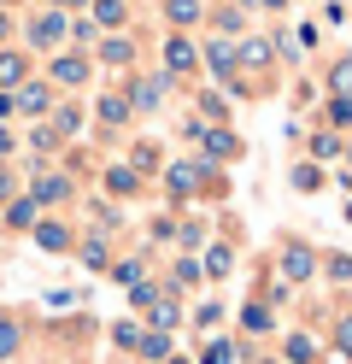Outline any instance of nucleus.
I'll list each match as a JSON object with an SVG mask.
<instances>
[{"label": "nucleus", "mask_w": 352, "mask_h": 364, "mask_svg": "<svg viewBox=\"0 0 352 364\" xmlns=\"http://www.w3.org/2000/svg\"><path fill=\"white\" fill-rule=\"evenodd\" d=\"M0 200H12V176L6 171H0Z\"/></svg>", "instance_id": "f704fd0d"}, {"label": "nucleus", "mask_w": 352, "mask_h": 364, "mask_svg": "<svg viewBox=\"0 0 352 364\" xmlns=\"http://www.w3.org/2000/svg\"><path fill=\"white\" fill-rule=\"evenodd\" d=\"M94 24L117 30V24H124V0H94Z\"/></svg>", "instance_id": "9d476101"}, {"label": "nucleus", "mask_w": 352, "mask_h": 364, "mask_svg": "<svg viewBox=\"0 0 352 364\" xmlns=\"http://www.w3.org/2000/svg\"><path fill=\"white\" fill-rule=\"evenodd\" d=\"M229 264H235V259H229V247H211V253H206V270H211V277H223Z\"/></svg>", "instance_id": "393cba45"}, {"label": "nucleus", "mask_w": 352, "mask_h": 364, "mask_svg": "<svg viewBox=\"0 0 352 364\" xmlns=\"http://www.w3.org/2000/svg\"><path fill=\"white\" fill-rule=\"evenodd\" d=\"M311 153H317V159H335V153H341V141H335V135H317Z\"/></svg>", "instance_id": "cd10ccee"}, {"label": "nucleus", "mask_w": 352, "mask_h": 364, "mask_svg": "<svg viewBox=\"0 0 352 364\" xmlns=\"http://www.w3.org/2000/svg\"><path fill=\"white\" fill-rule=\"evenodd\" d=\"M164 182H171V194H194V182H200V171H194V165H176V171L164 176Z\"/></svg>", "instance_id": "ddd939ff"}, {"label": "nucleus", "mask_w": 352, "mask_h": 364, "mask_svg": "<svg viewBox=\"0 0 352 364\" xmlns=\"http://www.w3.org/2000/svg\"><path fill=\"white\" fill-rule=\"evenodd\" d=\"M0 36H6V18H0Z\"/></svg>", "instance_id": "ea45409f"}, {"label": "nucleus", "mask_w": 352, "mask_h": 364, "mask_svg": "<svg viewBox=\"0 0 352 364\" xmlns=\"http://www.w3.org/2000/svg\"><path fill=\"white\" fill-rule=\"evenodd\" d=\"M153 329H176V306H159L153 311Z\"/></svg>", "instance_id": "7c9ffc66"}, {"label": "nucleus", "mask_w": 352, "mask_h": 364, "mask_svg": "<svg viewBox=\"0 0 352 364\" xmlns=\"http://www.w3.org/2000/svg\"><path fill=\"white\" fill-rule=\"evenodd\" d=\"M100 59H106V65H129V59H135V48H129L124 36H112V41H100Z\"/></svg>", "instance_id": "9b49d317"}, {"label": "nucleus", "mask_w": 352, "mask_h": 364, "mask_svg": "<svg viewBox=\"0 0 352 364\" xmlns=\"http://www.w3.org/2000/svg\"><path fill=\"white\" fill-rule=\"evenodd\" d=\"M206 153H211V159H235V153H241V141H235L229 129H206Z\"/></svg>", "instance_id": "6e6552de"}, {"label": "nucleus", "mask_w": 352, "mask_h": 364, "mask_svg": "<svg viewBox=\"0 0 352 364\" xmlns=\"http://www.w3.org/2000/svg\"><path fill=\"white\" fill-rule=\"evenodd\" d=\"M265 6H282V0H265Z\"/></svg>", "instance_id": "a19ab883"}, {"label": "nucleus", "mask_w": 352, "mask_h": 364, "mask_svg": "<svg viewBox=\"0 0 352 364\" xmlns=\"http://www.w3.org/2000/svg\"><path fill=\"white\" fill-rule=\"evenodd\" d=\"M235 59H241V65H270V48H265V41H247Z\"/></svg>", "instance_id": "5701e85b"}, {"label": "nucleus", "mask_w": 352, "mask_h": 364, "mask_svg": "<svg viewBox=\"0 0 352 364\" xmlns=\"http://www.w3.org/2000/svg\"><path fill=\"white\" fill-rule=\"evenodd\" d=\"M159 95H164V82H141L129 106H141V112H153V106H159Z\"/></svg>", "instance_id": "dca6fc26"}, {"label": "nucleus", "mask_w": 352, "mask_h": 364, "mask_svg": "<svg viewBox=\"0 0 352 364\" xmlns=\"http://www.w3.org/2000/svg\"><path fill=\"white\" fill-rule=\"evenodd\" d=\"M164 12H171V24H194V18H200V0H164Z\"/></svg>", "instance_id": "4468645a"}, {"label": "nucleus", "mask_w": 352, "mask_h": 364, "mask_svg": "<svg viewBox=\"0 0 352 364\" xmlns=\"http://www.w3.org/2000/svg\"><path fill=\"white\" fill-rule=\"evenodd\" d=\"M329 118H335V124H352V100H346V95H341V100H335V106H329Z\"/></svg>", "instance_id": "473e14b6"}, {"label": "nucleus", "mask_w": 352, "mask_h": 364, "mask_svg": "<svg viewBox=\"0 0 352 364\" xmlns=\"http://www.w3.org/2000/svg\"><path fill=\"white\" fill-rule=\"evenodd\" d=\"M164 71H171V77H182V71H194V48H188L182 36H171V41H164Z\"/></svg>", "instance_id": "7ed1b4c3"}, {"label": "nucleus", "mask_w": 352, "mask_h": 364, "mask_svg": "<svg viewBox=\"0 0 352 364\" xmlns=\"http://www.w3.org/2000/svg\"><path fill=\"white\" fill-rule=\"evenodd\" d=\"M112 341H117V347H141V329H135V323H117Z\"/></svg>", "instance_id": "bb28decb"}, {"label": "nucleus", "mask_w": 352, "mask_h": 364, "mask_svg": "<svg viewBox=\"0 0 352 364\" xmlns=\"http://www.w3.org/2000/svg\"><path fill=\"white\" fill-rule=\"evenodd\" d=\"M311 353H317V347H311L305 335H294V341H288V358H294V364H311Z\"/></svg>", "instance_id": "a878e982"}, {"label": "nucleus", "mask_w": 352, "mask_h": 364, "mask_svg": "<svg viewBox=\"0 0 352 364\" xmlns=\"http://www.w3.org/2000/svg\"><path fill=\"white\" fill-rule=\"evenodd\" d=\"M346 223H352V200H346Z\"/></svg>", "instance_id": "58836bf2"}, {"label": "nucleus", "mask_w": 352, "mask_h": 364, "mask_svg": "<svg viewBox=\"0 0 352 364\" xmlns=\"http://www.w3.org/2000/svg\"><path fill=\"white\" fill-rule=\"evenodd\" d=\"M65 194H70V182H65V176H47V182H36V194H30V200L41 206V200H65Z\"/></svg>", "instance_id": "f8f14e48"}, {"label": "nucleus", "mask_w": 352, "mask_h": 364, "mask_svg": "<svg viewBox=\"0 0 352 364\" xmlns=\"http://www.w3.org/2000/svg\"><path fill=\"white\" fill-rule=\"evenodd\" d=\"M282 270H288V282H305L317 270V259H311V247H288V253H282Z\"/></svg>", "instance_id": "20e7f679"}, {"label": "nucleus", "mask_w": 352, "mask_h": 364, "mask_svg": "<svg viewBox=\"0 0 352 364\" xmlns=\"http://www.w3.org/2000/svg\"><path fill=\"white\" fill-rule=\"evenodd\" d=\"M329 82H335V95H346V100H352V53L335 65V77H329Z\"/></svg>", "instance_id": "aec40b11"}, {"label": "nucleus", "mask_w": 352, "mask_h": 364, "mask_svg": "<svg viewBox=\"0 0 352 364\" xmlns=\"http://www.w3.org/2000/svg\"><path fill=\"white\" fill-rule=\"evenodd\" d=\"M70 129H82V112H77V106H59V118H53V135H70Z\"/></svg>", "instance_id": "6ab92c4d"}, {"label": "nucleus", "mask_w": 352, "mask_h": 364, "mask_svg": "<svg viewBox=\"0 0 352 364\" xmlns=\"http://www.w3.org/2000/svg\"><path fill=\"white\" fill-rule=\"evenodd\" d=\"M6 223H12V230L36 223V200H12V206H6Z\"/></svg>", "instance_id": "2eb2a0df"}, {"label": "nucleus", "mask_w": 352, "mask_h": 364, "mask_svg": "<svg viewBox=\"0 0 352 364\" xmlns=\"http://www.w3.org/2000/svg\"><path fill=\"white\" fill-rule=\"evenodd\" d=\"M235 358V347H229V341H211V347L200 353V364H229Z\"/></svg>", "instance_id": "b1692460"}, {"label": "nucleus", "mask_w": 352, "mask_h": 364, "mask_svg": "<svg viewBox=\"0 0 352 364\" xmlns=\"http://www.w3.org/2000/svg\"><path fill=\"white\" fill-rule=\"evenodd\" d=\"M100 118H106V124H124V118H129V100L106 95V100H100Z\"/></svg>", "instance_id": "a211bd4d"}, {"label": "nucleus", "mask_w": 352, "mask_h": 364, "mask_svg": "<svg viewBox=\"0 0 352 364\" xmlns=\"http://www.w3.org/2000/svg\"><path fill=\"white\" fill-rule=\"evenodd\" d=\"M6 353H18V329H12V323H0V358H6Z\"/></svg>", "instance_id": "c756f323"}, {"label": "nucleus", "mask_w": 352, "mask_h": 364, "mask_svg": "<svg viewBox=\"0 0 352 364\" xmlns=\"http://www.w3.org/2000/svg\"><path fill=\"white\" fill-rule=\"evenodd\" d=\"M82 259H88L94 270H100V264H106V241H88V247H82Z\"/></svg>", "instance_id": "c85d7f7f"}, {"label": "nucleus", "mask_w": 352, "mask_h": 364, "mask_svg": "<svg viewBox=\"0 0 352 364\" xmlns=\"http://www.w3.org/2000/svg\"><path fill=\"white\" fill-rule=\"evenodd\" d=\"M36 241L47 247V253H65V247H70V230H65V223H41V230H36Z\"/></svg>", "instance_id": "1a4fd4ad"}, {"label": "nucleus", "mask_w": 352, "mask_h": 364, "mask_svg": "<svg viewBox=\"0 0 352 364\" xmlns=\"http://www.w3.org/2000/svg\"><path fill=\"white\" fill-rule=\"evenodd\" d=\"M6 112H12V100H6V95H0V118H6Z\"/></svg>", "instance_id": "e433bc0d"}, {"label": "nucleus", "mask_w": 352, "mask_h": 364, "mask_svg": "<svg viewBox=\"0 0 352 364\" xmlns=\"http://www.w3.org/2000/svg\"><path fill=\"white\" fill-rule=\"evenodd\" d=\"M23 53H0V88H23Z\"/></svg>", "instance_id": "0eeeda50"}, {"label": "nucleus", "mask_w": 352, "mask_h": 364, "mask_svg": "<svg viewBox=\"0 0 352 364\" xmlns=\"http://www.w3.org/2000/svg\"><path fill=\"white\" fill-rule=\"evenodd\" d=\"M241 323H247L252 335H265V329H270V311H265V306H247V311H241Z\"/></svg>", "instance_id": "412c9836"}, {"label": "nucleus", "mask_w": 352, "mask_h": 364, "mask_svg": "<svg viewBox=\"0 0 352 364\" xmlns=\"http://www.w3.org/2000/svg\"><path fill=\"white\" fill-rule=\"evenodd\" d=\"M0 153H12V135H6V129H0Z\"/></svg>", "instance_id": "c9c22d12"}, {"label": "nucleus", "mask_w": 352, "mask_h": 364, "mask_svg": "<svg viewBox=\"0 0 352 364\" xmlns=\"http://www.w3.org/2000/svg\"><path fill=\"white\" fill-rule=\"evenodd\" d=\"M294 188H305V194L323 188V171H317V165H294Z\"/></svg>", "instance_id": "f3484780"}, {"label": "nucleus", "mask_w": 352, "mask_h": 364, "mask_svg": "<svg viewBox=\"0 0 352 364\" xmlns=\"http://www.w3.org/2000/svg\"><path fill=\"white\" fill-rule=\"evenodd\" d=\"M65 12H41L36 18V24H30V41H36V48H53V41H65Z\"/></svg>", "instance_id": "f257e3e1"}, {"label": "nucleus", "mask_w": 352, "mask_h": 364, "mask_svg": "<svg viewBox=\"0 0 352 364\" xmlns=\"http://www.w3.org/2000/svg\"><path fill=\"white\" fill-rule=\"evenodd\" d=\"M329 277H335V282H352V259H329Z\"/></svg>", "instance_id": "2f4dec72"}, {"label": "nucleus", "mask_w": 352, "mask_h": 364, "mask_svg": "<svg viewBox=\"0 0 352 364\" xmlns=\"http://www.w3.org/2000/svg\"><path fill=\"white\" fill-rule=\"evenodd\" d=\"M106 182H112V194H135V171H124V165L106 171Z\"/></svg>", "instance_id": "4be33fe9"}, {"label": "nucleus", "mask_w": 352, "mask_h": 364, "mask_svg": "<svg viewBox=\"0 0 352 364\" xmlns=\"http://www.w3.org/2000/svg\"><path fill=\"white\" fill-rule=\"evenodd\" d=\"M65 6H88V0H65Z\"/></svg>", "instance_id": "4c0bfd02"}, {"label": "nucleus", "mask_w": 352, "mask_h": 364, "mask_svg": "<svg viewBox=\"0 0 352 364\" xmlns=\"http://www.w3.org/2000/svg\"><path fill=\"white\" fill-rule=\"evenodd\" d=\"M206 65H211L218 77H235V65H241V59H235V48H223V41H211V48H206Z\"/></svg>", "instance_id": "423d86ee"}, {"label": "nucleus", "mask_w": 352, "mask_h": 364, "mask_svg": "<svg viewBox=\"0 0 352 364\" xmlns=\"http://www.w3.org/2000/svg\"><path fill=\"white\" fill-rule=\"evenodd\" d=\"M12 106L18 112H47V106H53V88H47V82H23L12 95Z\"/></svg>", "instance_id": "f03ea898"}, {"label": "nucleus", "mask_w": 352, "mask_h": 364, "mask_svg": "<svg viewBox=\"0 0 352 364\" xmlns=\"http://www.w3.org/2000/svg\"><path fill=\"white\" fill-rule=\"evenodd\" d=\"M346 159H352V147H346Z\"/></svg>", "instance_id": "37998d69"}, {"label": "nucleus", "mask_w": 352, "mask_h": 364, "mask_svg": "<svg viewBox=\"0 0 352 364\" xmlns=\"http://www.w3.org/2000/svg\"><path fill=\"white\" fill-rule=\"evenodd\" d=\"M341 347L352 353V317H346V323H341Z\"/></svg>", "instance_id": "72a5a7b5"}, {"label": "nucleus", "mask_w": 352, "mask_h": 364, "mask_svg": "<svg viewBox=\"0 0 352 364\" xmlns=\"http://www.w3.org/2000/svg\"><path fill=\"white\" fill-rule=\"evenodd\" d=\"M53 82H88V59H77V53H65V59H53Z\"/></svg>", "instance_id": "39448f33"}, {"label": "nucleus", "mask_w": 352, "mask_h": 364, "mask_svg": "<svg viewBox=\"0 0 352 364\" xmlns=\"http://www.w3.org/2000/svg\"><path fill=\"white\" fill-rule=\"evenodd\" d=\"M171 364H182V358H171Z\"/></svg>", "instance_id": "79ce46f5"}]
</instances>
